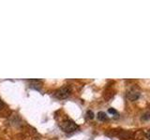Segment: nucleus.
I'll list each match as a JSON object with an SVG mask.
<instances>
[{"mask_svg":"<svg viewBox=\"0 0 150 140\" xmlns=\"http://www.w3.org/2000/svg\"><path fill=\"white\" fill-rule=\"evenodd\" d=\"M3 106H4V104H3V102L0 100V109H2L3 108Z\"/></svg>","mask_w":150,"mask_h":140,"instance_id":"obj_8","label":"nucleus"},{"mask_svg":"<svg viewBox=\"0 0 150 140\" xmlns=\"http://www.w3.org/2000/svg\"><path fill=\"white\" fill-rule=\"evenodd\" d=\"M70 94V89L69 87H62L58 89L57 91L54 92V96L58 99H66Z\"/></svg>","mask_w":150,"mask_h":140,"instance_id":"obj_2","label":"nucleus"},{"mask_svg":"<svg viewBox=\"0 0 150 140\" xmlns=\"http://www.w3.org/2000/svg\"><path fill=\"white\" fill-rule=\"evenodd\" d=\"M97 117H98V120H101V121H104V120H107V115L104 113V112H102V111H100L98 113V115H97Z\"/></svg>","mask_w":150,"mask_h":140,"instance_id":"obj_3","label":"nucleus"},{"mask_svg":"<svg viewBox=\"0 0 150 140\" xmlns=\"http://www.w3.org/2000/svg\"><path fill=\"white\" fill-rule=\"evenodd\" d=\"M86 115L88 116V118H89V119H93V118H94V114H93V112H92V111H90V110H88V111L86 112Z\"/></svg>","mask_w":150,"mask_h":140,"instance_id":"obj_5","label":"nucleus"},{"mask_svg":"<svg viewBox=\"0 0 150 140\" xmlns=\"http://www.w3.org/2000/svg\"><path fill=\"white\" fill-rule=\"evenodd\" d=\"M60 127L66 133H72L78 129V125L71 120H66L60 124Z\"/></svg>","mask_w":150,"mask_h":140,"instance_id":"obj_1","label":"nucleus"},{"mask_svg":"<svg viewBox=\"0 0 150 140\" xmlns=\"http://www.w3.org/2000/svg\"><path fill=\"white\" fill-rule=\"evenodd\" d=\"M143 120H149L150 119V113H147V114H144L143 117H142Z\"/></svg>","mask_w":150,"mask_h":140,"instance_id":"obj_6","label":"nucleus"},{"mask_svg":"<svg viewBox=\"0 0 150 140\" xmlns=\"http://www.w3.org/2000/svg\"><path fill=\"white\" fill-rule=\"evenodd\" d=\"M146 136H147V138L150 140V130H148V131H147V133H146Z\"/></svg>","mask_w":150,"mask_h":140,"instance_id":"obj_7","label":"nucleus"},{"mask_svg":"<svg viewBox=\"0 0 150 140\" xmlns=\"http://www.w3.org/2000/svg\"><path fill=\"white\" fill-rule=\"evenodd\" d=\"M108 112H109L110 114H114V115H118V113H117V111L115 110V109H114V108H109L108 109Z\"/></svg>","mask_w":150,"mask_h":140,"instance_id":"obj_4","label":"nucleus"}]
</instances>
